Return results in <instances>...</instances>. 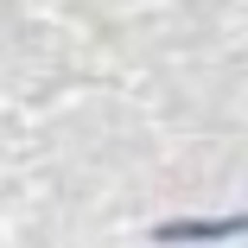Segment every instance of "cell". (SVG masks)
<instances>
[{
  "instance_id": "obj_1",
  "label": "cell",
  "mask_w": 248,
  "mask_h": 248,
  "mask_svg": "<svg viewBox=\"0 0 248 248\" xmlns=\"http://www.w3.org/2000/svg\"><path fill=\"white\" fill-rule=\"evenodd\" d=\"M248 229V217H229V223H166L159 235L166 242H191V235H242Z\"/></svg>"
}]
</instances>
